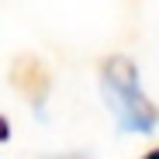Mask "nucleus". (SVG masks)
I'll return each mask as SVG.
<instances>
[{
  "label": "nucleus",
  "mask_w": 159,
  "mask_h": 159,
  "mask_svg": "<svg viewBox=\"0 0 159 159\" xmlns=\"http://www.w3.org/2000/svg\"><path fill=\"white\" fill-rule=\"evenodd\" d=\"M100 93L107 100V107L118 121L121 131H131V135H149L159 121L156 104L145 97L142 83H139V69L131 59L125 56H111L100 66Z\"/></svg>",
  "instance_id": "nucleus-1"
},
{
  "label": "nucleus",
  "mask_w": 159,
  "mask_h": 159,
  "mask_svg": "<svg viewBox=\"0 0 159 159\" xmlns=\"http://www.w3.org/2000/svg\"><path fill=\"white\" fill-rule=\"evenodd\" d=\"M14 83L28 93V97H42L48 90V76H45V66L38 59H21L14 66Z\"/></svg>",
  "instance_id": "nucleus-2"
},
{
  "label": "nucleus",
  "mask_w": 159,
  "mask_h": 159,
  "mask_svg": "<svg viewBox=\"0 0 159 159\" xmlns=\"http://www.w3.org/2000/svg\"><path fill=\"white\" fill-rule=\"evenodd\" d=\"M11 139V125H7V118H0V142H7Z\"/></svg>",
  "instance_id": "nucleus-3"
},
{
  "label": "nucleus",
  "mask_w": 159,
  "mask_h": 159,
  "mask_svg": "<svg viewBox=\"0 0 159 159\" xmlns=\"http://www.w3.org/2000/svg\"><path fill=\"white\" fill-rule=\"evenodd\" d=\"M142 159H159V149H156V152H149V156H142Z\"/></svg>",
  "instance_id": "nucleus-4"
}]
</instances>
